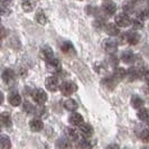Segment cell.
I'll return each instance as SVG.
<instances>
[{
  "label": "cell",
  "instance_id": "cell-1",
  "mask_svg": "<svg viewBox=\"0 0 149 149\" xmlns=\"http://www.w3.org/2000/svg\"><path fill=\"white\" fill-rule=\"evenodd\" d=\"M31 97H33V101L36 103L37 105H43L47 102V93L45 92L43 89H34L31 91Z\"/></svg>",
  "mask_w": 149,
  "mask_h": 149
},
{
  "label": "cell",
  "instance_id": "cell-2",
  "mask_svg": "<svg viewBox=\"0 0 149 149\" xmlns=\"http://www.w3.org/2000/svg\"><path fill=\"white\" fill-rule=\"evenodd\" d=\"M61 92H62V94L64 95V97H70V95H72L73 93L76 92V90H77V85L75 84L74 82H71V81H65V82H63L61 84Z\"/></svg>",
  "mask_w": 149,
  "mask_h": 149
},
{
  "label": "cell",
  "instance_id": "cell-3",
  "mask_svg": "<svg viewBox=\"0 0 149 149\" xmlns=\"http://www.w3.org/2000/svg\"><path fill=\"white\" fill-rule=\"evenodd\" d=\"M45 85H46V89L51 92H55L61 88L60 84V79L57 75H52V76H48L45 81Z\"/></svg>",
  "mask_w": 149,
  "mask_h": 149
},
{
  "label": "cell",
  "instance_id": "cell-4",
  "mask_svg": "<svg viewBox=\"0 0 149 149\" xmlns=\"http://www.w3.org/2000/svg\"><path fill=\"white\" fill-rule=\"evenodd\" d=\"M46 65H47V70L53 73V74H57L60 73L61 71L63 70L62 68V64H61V61L56 57H53L49 61L46 62Z\"/></svg>",
  "mask_w": 149,
  "mask_h": 149
},
{
  "label": "cell",
  "instance_id": "cell-5",
  "mask_svg": "<svg viewBox=\"0 0 149 149\" xmlns=\"http://www.w3.org/2000/svg\"><path fill=\"white\" fill-rule=\"evenodd\" d=\"M125 37L126 42L129 45H137L140 40V35L136 31V30H128L127 33H125Z\"/></svg>",
  "mask_w": 149,
  "mask_h": 149
},
{
  "label": "cell",
  "instance_id": "cell-6",
  "mask_svg": "<svg viewBox=\"0 0 149 149\" xmlns=\"http://www.w3.org/2000/svg\"><path fill=\"white\" fill-rule=\"evenodd\" d=\"M116 24L119 27H128L129 25H131V19L126 13H121L116 16Z\"/></svg>",
  "mask_w": 149,
  "mask_h": 149
},
{
  "label": "cell",
  "instance_id": "cell-7",
  "mask_svg": "<svg viewBox=\"0 0 149 149\" xmlns=\"http://www.w3.org/2000/svg\"><path fill=\"white\" fill-rule=\"evenodd\" d=\"M118 80L113 76V75H108V76H104L103 79H102V86H104L107 90H113L116 86H117V84H118Z\"/></svg>",
  "mask_w": 149,
  "mask_h": 149
},
{
  "label": "cell",
  "instance_id": "cell-8",
  "mask_svg": "<svg viewBox=\"0 0 149 149\" xmlns=\"http://www.w3.org/2000/svg\"><path fill=\"white\" fill-rule=\"evenodd\" d=\"M103 48L107 53L109 54H113V53L117 52L118 49V42L112 39V38H109V39H105L103 42Z\"/></svg>",
  "mask_w": 149,
  "mask_h": 149
},
{
  "label": "cell",
  "instance_id": "cell-9",
  "mask_svg": "<svg viewBox=\"0 0 149 149\" xmlns=\"http://www.w3.org/2000/svg\"><path fill=\"white\" fill-rule=\"evenodd\" d=\"M1 77H2V81L6 83V84H11V83L15 82L16 74L11 68H5L2 71Z\"/></svg>",
  "mask_w": 149,
  "mask_h": 149
},
{
  "label": "cell",
  "instance_id": "cell-10",
  "mask_svg": "<svg viewBox=\"0 0 149 149\" xmlns=\"http://www.w3.org/2000/svg\"><path fill=\"white\" fill-rule=\"evenodd\" d=\"M8 102L13 107H18L22 103V95H20V93L18 91H16V90L11 91L9 93V95H8Z\"/></svg>",
  "mask_w": 149,
  "mask_h": 149
},
{
  "label": "cell",
  "instance_id": "cell-11",
  "mask_svg": "<svg viewBox=\"0 0 149 149\" xmlns=\"http://www.w3.org/2000/svg\"><path fill=\"white\" fill-rule=\"evenodd\" d=\"M65 136L67 139L71 140L72 142H76L80 140V131H77L73 127H67L65 129Z\"/></svg>",
  "mask_w": 149,
  "mask_h": 149
},
{
  "label": "cell",
  "instance_id": "cell-12",
  "mask_svg": "<svg viewBox=\"0 0 149 149\" xmlns=\"http://www.w3.org/2000/svg\"><path fill=\"white\" fill-rule=\"evenodd\" d=\"M29 128L34 131V132H39L43 130L44 128V123H43V120L42 118H38L35 117L29 121Z\"/></svg>",
  "mask_w": 149,
  "mask_h": 149
},
{
  "label": "cell",
  "instance_id": "cell-13",
  "mask_svg": "<svg viewBox=\"0 0 149 149\" xmlns=\"http://www.w3.org/2000/svg\"><path fill=\"white\" fill-rule=\"evenodd\" d=\"M39 55H40L42 60L45 61V62L49 61L51 58L54 57V53H53L52 47H49L48 45L42 46V48H40V51H39Z\"/></svg>",
  "mask_w": 149,
  "mask_h": 149
},
{
  "label": "cell",
  "instance_id": "cell-14",
  "mask_svg": "<svg viewBox=\"0 0 149 149\" xmlns=\"http://www.w3.org/2000/svg\"><path fill=\"white\" fill-rule=\"evenodd\" d=\"M68 122H70L72 126H74V127H80L83 122H84V119H83V117L80 113H77V112L74 111V112H72L71 116L68 117Z\"/></svg>",
  "mask_w": 149,
  "mask_h": 149
},
{
  "label": "cell",
  "instance_id": "cell-15",
  "mask_svg": "<svg viewBox=\"0 0 149 149\" xmlns=\"http://www.w3.org/2000/svg\"><path fill=\"white\" fill-rule=\"evenodd\" d=\"M116 11H117V6H116L113 2H110L109 0L105 1L104 3L102 5V13H103L105 16L114 15Z\"/></svg>",
  "mask_w": 149,
  "mask_h": 149
},
{
  "label": "cell",
  "instance_id": "cell-16",
  "mask_svg": "<svg viewBox=\"0 0 149 149\" xmlns=\"http://www.w3.org/2000/svg\"><path fill=\"white\" fill-rule=\"evenodd\" d=\"M127 79L129 81H136L138 79H140V72H139V67L138 65L131 66L127 70Z\"/></svg>",
  "mask_w": 149,
  "mask_h": 149
},
{
  "label": "cell",
  "instance_id": "cell-17",
  "mask_svg": "<svg viewBox=\"0 0 149 149\" xmlns=\"http://www.w3.org/2000/svg\"><path fill=\"white\" fill-rule=\"evenodd\" d=\"M105 33L108 35H110L112 37L114 36H119L120 35V29H119V26L117 24H113V22H108L107 26H105Z\"/></svg>",
  "mask_w": 149,
  "mask_h": 149
},
{
  "label": "cell",
  "instance_id": "cell-18",
  "mask_svg": "<svg viewBox=\"0 0 149 149\" xmlns=\"http://www.w3.org/2000/svg\"><path fill=\"white\" fill-rule=\"evenodd\" d=\"M79 131H80V134H82L83 137H86V138H90L92 134H93V127L90 125V123H85V122H83L82 125L79 127Z\"/></svg>",
  "mask_w": 149,
  "mask_h": 149
},
{
  "label": "cell",
  "instance_id": "cell-19",
  "mask_svg": "<svg viewBox=\"0 0 149 149\" xmlns=\"http://www.w3.org/2000/svg\"><path fill=\"white\" fill-rule=\"evenodd\" d=\"M60 49L64 53V54H68V55L74 54L75 53L74 46H73V44H72L71 42H68V40H64V42H62V43H61Z\"/></svg>",
  "mask_w": 149,
  "mask_h": 149
},
{
  "label": "cell",
  "instance_id": "cell-20",
  "mask_svg": "<svg viewBox=\"0 0 149 149\" xmlns=\"http://www.w3.org/2000/svg\"><path fill=\"white\" fill-rule=\"evenodd\" d=\"M136 55L134 54L132 51H130V49H127V51H125V52L122 53V55H121V60L123 63H126V64H131V63H134V61H136Z\"/></svg>",
  "mask_w": 149,
  "mask_h": 149
},
{
  "label": "cell",
  "instance_id": "cell-21",
  "mask_svg": "<svg viewBox=\"0 0 149 149\" xmlns=\"http://www.w3.org/2000/svg\"><path fill=\"white\" fill-rule=\"evenodd\" d=\"M112 75L118 80V81H121L123 79L127 77V71L121 66H116L113 68V72H112Z\"/></svg>",
  "mask_w": 149,
  "mask_h": 149
},
{
  "label": "cell",
  "instance_id": "cell-22",
  "mask_svg": "<svg viewBox=\"0 0 149 149\" xmlns=\"http://www.w3.org/2000/svg\"><path fill=\"white\" fill-rule=\"evenodd\" d=\"M64 108L66 109L67 111L70 112H74L77 110V108H79V104H77V102L75 101L74 99H67L66 101H64Z\"/></svg>",
  "mask_w": 149,
  "mask_h": 149
},
{
  "label": "cell",
  "instance_id": "cell-23",
  "mask_svg": "<svg viewBox=\"0 0 149 149\" xmlns=\"http://www.w3.org/2000/svg\"><path fill=\"white\" fill-rule=\"evenodd\" d=\"M122 9H123V13H126V14H132L136 9V1L128 0L126 2H123Z\"/></svg>",
  "mask_w": 149,
  "mask_h": 149
},
{
  "label": "cell",
  "instance_id": "cell-24",
  "mask_svg": "<svg viewBox=\"0 0 149 149\" xmlns=\"http://www.w3.org/2000/svg\"><path fill=\"white\" fill-rule=\"evenodd\" d=\"M137 117L140 121L148 122L149 121V109L147 108H140L137 112Z\"/></svg>",
  "mask_w": 149,
  "mask_h": 149
},
{
  "label": "cell",
  "instance_id": "cell-25",
  "mask_svg": "<svg viewBox=\"0 0 149 149\" xmlns=\"http://www.w3.org/2000/svg\"><path fill=\"white\" fill-rule=\"evenodd\" d=\"M107 26V22H105V19L101 16H97L95 20L93 22V27L97 30H102L105 28Z\"/></svg>",
  "mask_w": 149,
  "mask_h": 149
},
{
  "label": "cell",
  "instance_id": "cell-26",
  "mask_svg": "<svg viewBox=\"0 0 149 149\" xmlns=\"http://www.w3.org/2000/svg\"><path fill=\"white\" fill-rule=\"evenodd\" d=\"M47 113H48V110H47V108H45V105H38L35 108V111H34V114H35V117H38V118H45V117H47Z\"/></svg>",
  "mask_w": 149,
  "mask_h": 149
},
{
  "label": "cell",
  "instance_id": "cell-27",
  "mask_svg": "<svg viewBox=\"0 0 149 149\" xmlns=\"http://www.w3.org/2000/svg\"><path fill=\"white\" fill-rule=\"evenodd\" d=\"M1 125H2L5 128L11 127V125H13V120H11V117H10L9 113H7V112H2V114H1Z\"/></svg>",
  "mask_w": 149,
  "mask_h": 149
},
{
  "label": "cell",
  "instance_id": "cell-28",
  "mask_svg": "<svg viewBox=\"0 0 149 149\" xmlns=\"http://www.w3.org/2000/svg\"><path fill=\"white\" fill-rule=\"evenodd\" d=\"M22 8L26 13H30L35 8V2L34 0H22Z\"/></svg>",
  "mask_w": 149,
  "mask_h": 149
},
{
  "label": "cell",
  "instance_id": "cell-29",
  "mask_svg": "<svg viewBox=\"0 0 149 149\" xmlns=\"http://www.w3.org/2000/svg\"><path fill=\"white\" fill-rule=\"evenodd\" d=\"M35 18H36V20L39 25H46L47 24V16L45 14V11L43 10H38L37 13H36V16H35Z\"/></svg>",
  "mask_w": 149,
  "mask_h": 149
},
{
  "label": "cell",
  "instance_id": "cell-30",
  "mask_svg": "<svg viewBox=\"0 0 149 149\" xmlns=\"http://www.w3.org/2000/svg\"><path fill=\"white\" fill-rule=\"evenodd\" d=\"M131 105L134 109H140L143 105V100L139 95H132L131 97Z\"/></svg>",
  "mask_w": 149,
  "mask_h": 149
},
{
  "label": "cell",
  "instance_id": "cell-31",
  "mask_svg": "<svg viewBox=\"0 0 149 149\" xmlns=\"http://www.w3.org/2000/svg\"><path fill=\"white\" fill-rule=\"evenodd\" d=\"M107 63L112 67L118 66V64H119V57L116 55V53L110 54V55H109V57H108V60H107Z\"/></svg>",
  "mask_w": 149,
  "mask_h": 149
},
{
  "label": "cell",
  "instance_id": "cell-32",
  "mask_svg": "<svg viewBox=\"0 0 149 149\" xmlns=\"http://www.w3.org/2000/svg\"><path fill=\"white\" fill-rule=\"evenodd\" d=\"M143 22L145 20H142L141 18H139L138 16L131 20V26H132V28L134 30H138V29H141L142 27H143Z\"/></svg>",
  "mask_w": 149,
  "mask_h": 149
},
{
  "label": "cell",
  "instance_id": "cell-33",
  "mask_svg": "<svg viewBox=\"0 0 149 149\" xmlns=\"http://www.w3.org/2000/svg\"><path fill=\"white\" fill-rule=\"evenodd\" d=\"M35 108L34 104H31L29 101H25L22 103V110L26 112L27 114H34V111H35Z\"/></svg>",
  "mask_w": 149,
  "mask_h": 149
},
{
  "label": "cell",
  "instance_id": "cell-34",
  "mask_svg": "<svg viewBox=\"0 0 149 149\" xmlns=\"http://www.w3.org/2000/svg\"><path fill=\"white\" fill-rule=\"evenodd\" d=\"M71 140H68L67 138H61L57 140V143H56V146L58 147V148H70L71 146H72V143H71Z\"/></svg>",
  "mask_w": 149,
  "mask_h": 149
},
{
  "label": "cell",
  "instance_id": "cell-35",
  "mask_svg": "<svg viewBox=\"0 0 149 149\" xmlns=\"http://www.w3.org/2000/svg\"><path fill=\"white\" fill-rule=\"evenodd\" d=\"M77 147L79 148H91L92 147L91 140L88 139L86 137H84V139H81V140L77 141Z\"/></svg>",
  "mask_w": 149,
  "mask_h": 149
},
{
  "label": "cell",
  "instance_id": "cell-36",
  "mask_svg": "<svg viewBox=\"0 0 149 149\" xmlns=\"http://www.w3.org/2000/svg\"><path fill=\"white\" fill-rule=\"evenodd\" d=\"M0 145H1L2 148H9V147L11 146V143H10V138H9L8 136H6V134H2L1 138H0Z\"/></svg>",
  "mask_w": 149,
  "mask_h": 149
},
{
  "label": "cell",
  "instance_id": "cell-37",
  "mask_svg": "<svg viewBox=\"0 0 149 149\" xmlns=\"http://www.w3.org/2000/svg\"><path fill=\"white\" fill-rule=\"evenodd\" d=\"M138 17L141 18L142 20H147L149 19V9L148 8H142L138 11Z\"/></svg>",
  "mask_w": 149,
  "mask_h": 149
},
{
  "label": "cell",
  "instance_id": "cell-38",
  "mask_svg": "<svg viewBox=\"0 0 149 149\" xmlns=\"http://www.w3.org/2000/svg\"><path fill=\"white\" fill-rule=\"evenodd\" d=\"M85 11H86V14H88V15H91V16H99L100 15L99 9H97V7H94V6H88V7L85 8Z\"/></svg>",
  "mask_w": 149,
  "mask_h": 149
},
{
  "label": "cell",
  "instance_id": "cell-39",
  "mask_svg": "<svg viewBox=\"0 0 149 149\" xmlns=\"http://www.w3.org/2000/svg\"><path fill=\"white\" fill-rule=\"evenodd\" d=\"M140 139H141L143 142H149V129H142L140 131Z\"/></svg>",
  "mask_w": 149,
  "mask_h": 149
},
{
  "label": "cell",
  "instance_id": "cell-40",
  "mask_svg": "<svg viewBox=\"0 0 149 149\" xmlns=\"http://www.w3.org/2000/svg\"><path fill=\"white\" fill-rule=\"evenodd\" d=\"M105 68H107V66H105L103 63H101V62L94 64V70H95L97 73H102V72H104Z\"/></svg>",
  "mask_w": 149,
  "mask_h": 149
},
{
  "label": "cell",
  "instance_id": "cell-41",
  "mask_svg": "<svg viewBox=\"0 0 149 149\" xmlns=\"http://www.w3.org/2000/svg\"><path fill=\"white\" fill-rule=\"evenodd\" d=\"M146 91L149 93V81H148V84H147V86H146Z\"/></svg>",
  "mask_w": 149,
  "mask_h": 149
},
{
  "label": "cell",
  "instance_id": "cell-42",
  "mask_svg": "<svg viewBox=\"0 0 149 149\" xmlns=\"http://www.w3.org/2000/svg\"><path fill=\"white\" fill-rule=\"evenodd\" d=\"M146 80H147V81H149V73H148V75H147V77H146Z\"/></svg>",
  "mask_w": 149,
  "mask_h": 149
},
{
  "label": "cell",
  "instance_id": "cell-43",
  "mask_svg": "<svg viewBox=\"0 0 149 149\" xmlns=\"http://www.w3.org/2000/svg\"><path fill=\"white\" fill-rule=\"evenodd\" d=\"M134 1H136V2H138V1H140V0H134Z\"/></svg>",
  "mask_w": 149,
  "mask_h": 149
},
{
  "label": "cell",
  "instance_id": "cell-44",
  "mask_svg": "<svg viewBox=\"0 0 149 149\" xmlns=\"http://www.w3.org/2000/svg\"><path fill=\"white\" fill-rule=\"evenodd\" d=\"M148 126H149V121H148Z\"/></svg>",
  "mask_w": 149,
  "mask_h": 149
},
{
  "label": "cell",
  "instance_id": "cell-45",
  "mask_svg": "<svg viewBox=\"0 0 149 149\" xmlns=\"http://www.w3.org/2000/svg\"><path fill=\"white\" fill-rule=\"evenodd\" d=\"M148 3H149V0H148Z\"/></svg>",
  "mask_w": 149,
  "mask_h": 149
},
{
  "label": "cell",
  "instance_id": "cell-46",
  "mask_svg": "<svg viewBox=\"0 0 149 149\" xmlns=\"http://www.w3.org/2000/svg\"><path fill=\"white\" fill-rule=\"evenodd\" d=\"M105 1H108V0H105Z\"/></svg>",
  "mask_w": 149,
  "mask_h": 149
},
{
  "label": "cell",
  "instance_id": "cell-47",
  "mask_svg": "<svg viewBox=\"0 0 149 149\" xmlns=\"http://www.w3.org/2000/svg\"><path fill=\"white\" fill-rule=\"evenodd\" d=\"M148 28H149V26H148Z\"/></svg>",
  "mask_w": 149,
  "mask_h": 149
}]
</instances>
